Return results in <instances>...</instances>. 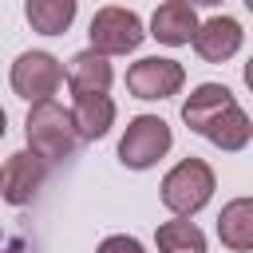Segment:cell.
<instances>
[{
    "label": "cell",
    "instance_id": "d6986e66",
    "mask_svg": "<svg viewBox=\"0 0 253 253\" xmlns=\"http://www.w3.org/2000/svg\"><path fill=\"white\" fill-rule=\"evenodd\" d=\"M4 253H20V249H4Z\"/></svg>",
    "mask_w": 253,
    "mask_h": 253
},
{
    "label": "cell",
    "instance_id": "8992f818",
    "mask_svg": "<svg viewBox=\"0 0 253 253\" xmlns=\"http://www.w3.org/2000/svg\"><path fill=\"white\" fill-rule=\"evenodd\" d=\"M63 83V67L55 55L47 51H24L16 63H12V91L28 103H40V99H51L55 87Z\"/></svg>",
    "mask_w": 253,
    "mask_h": 253
},
{
    "label": "cell",
    "instance_id": "9c48e42d",
    "mask_svg": "<svg viewBox=\"0 0 253 253\" xmlns=\"http://www.w3.org/2000/svg\"><path fill=\"white\" fill-rule=\"evenodd\" d=\"M190 43H194V51L206 63H225L241 47V24L233 16H213V20H206V24L194 28Z\"/></svg>",
    "mask_w": 253,
    "mask_h": 253
},
{
    "label": "cell",
    "instance_id": "2e32d148",
    "mask_svg": "<svg viewBox=\"0 0 253 253\" xmlns=\"http://www.w3.org/2000/svg\"><path fill=\"white\" fill-rule=\"evenodd\" d=\"M99 253H142V245L134 237H126V233H115V237H107L99 245Z\"/></svg>",
    "mask_w": 253,
    "mask_h": 253
},
{
    "label": "cell",
    "instance_id": "e0dca14e",
    "mask_svg": "<svg viewBox=\"0 0 253 253\" xmlns=\"http://www.w3.org/2000/svg\"><path fill=\"white\" fill-rule=\"evenodd\" d=\"M4 130H8V115H4V107H0V138H4Z\"/></svg>",
    "mask_w": 253,
    "mask_h": 253
},
{
    "label": "cell",
    "instance_id": "5bb4252c",
    "mask_svg": "<svg viewBox=\"0 0 253 253\" xmlns=\"http://www.w3.org/2000/svg\"><path fill=\"white\" fill-rule=\"evenodd\" d=\"M79 0H24V16L40 36H63L75 20Z\"/></svg>",
    "mask_w": 253,
    "mask_h": 253
},
{
    "label": "cell",
    "instance_id": "52a82bcc",
    "mask_svg": "<svg viewBox=\"0 0 253 253\" xmlns=\"http://www.w3.org/2000/svg\"><path fill=\"white\" fill-rule=\"evenodd\" d=\"M186 83V71L178 59H162V55H146L138 63H130L126 71V91L134 99H170L178 95Z\"/></svg>",
    "mask_w": 253,
    "mask_h": 253
},
{
    "label": "cell",
    "instance_id": "4fadbf2b",
    "mask_svg": "<svg viewBox=\"0 0 253 253\" xmlns=\"http://www.w3.org/2000/svg\"><path fill=\"white\" fill-rule=\"evenodd\" d=\"M111 79H115V71H111V63H107V55L95 51V47L71 55V63H67V83H71V91H107Z\"/></svg>",
    "mask_w": 253,
    "mask_h": 253
},
{
    "label": "cell",
    "instance_id": "ac0fdd59",
    "mask_svg": "<svg viewBox=\"0 0 253 253\" xmlns=\"http://www.w3.org/2000/svg\"><path fill=\"white\" fill-rule=\"evenodd\" d=\"M186 4H206L210 8V4H221V0H186Z\"/></svg>",
    "mask_w": 253,
    "mask_h": 253
},
{
    "label": "cell",
    "instance_id": "9a60e30c",
    "mask_svg": "<svg viewBox=\"0 0 253 253\" xmlns=\"http://www.w3.org/2000/svg\"><path fill=\"white\" fill-rule=\"evenodd\" d=\"M154 241H158V253H206V233L186 217L162 221Z\"/></svg>",
    "mask_w": 253,
    "mask_h": 253
},
{
    "label": "cell",
    "instance_id": "5b68a950",
    "mask_svg": "<svg viewBox=\"0 0 253 253\" xmlns=\"http://www.w3.org/2000/svg\"><path fill=\"white\" fill-rule=\"evenodd\" d=\"M91 47L103 51V55H126L142 43V20L126 8H99L91 16Z\"/></svg>",
    "mask_w": 253,
    "mask_h": 253
},
{
    "label": "cell",
    "instance_id": "3957f363",
    "mask_svg": "<svg viewBox=\"0 0 253 253\" xmlns=\"http://www.w3.org/2000/svg\"><path fill=\"white\" fill-rule=\"evenodd\" d=\"M213 194V170L202 158H182L166 178H162V206L174 210L178 217L198 213Z\"/></svg>",
    "mask_w": 253,
    "mask_h": 253
},
{
    "label": "cell",
    "instance_id": "6da1fadb",
    "mask_svg": "<svg viewBox=\"0 0 253 253\" xmlns=\"http://www.w3.org/2000/svg\"><path fill=\"white\" fill-rule=\"evenodd\" d=\"M182 119L194 134L210 138L213 146L221 150H245L249 146V134H253V123L249 115L237 107L233 91L221 87V83H202L190 91V99L182 103Z\"/></svg>",
    "mask_w": 253,
    "mask_h": 253
},
{
    "label": "cell",
    "instance_id": "30bf717a",
    "mask_svg": "<svg viewBox=\"0 0 253 253\" xmlns=\"http://www.w3.org/2000/svg\"><path fill=\"white\" fill-rule=\"evenodd\" d=\"M71 123L79 138H103L115 123V103L107 91H75V107H71Z\"/></svg>",
    "mask_w": 253,
    "mask_h": 253
},
{
    "label": "cell",
    "instance_id": "8fae6325",
    "mask_svg": "<svg viewBox=\"0 0 253 253\" xmlns=\"http://www.w3.org/2000/svg\"><path fill=\"white\" fill-rule=\"evenodd\" d=\"M194 28H198V16H194V4H186V0H166V4H158L154 20H150V36H154L158 43H170V47L190 43Z\"/></svg>",
    "mask_w": 253,
    "mask_h": 253
},
{
    "label": "cell",
    "instance_id": "ba28073f",
    "mask_svg": "<svg viewBox=\"0 0 253 253\" xmlns=\"http://www.w3.org/2000/svg\"><path fill=\"white\" fill-rule=\"evenodd\" d=\"M40 186H43V158L32 154V150L8 154V162L0 170V198L12 202V206H28Z\"/></svg>",
    "mask_w": 253,
    "mask_h": 253
},
{
    "label": "cell",
    "instance_id": "277c9868",
    "mask_svg": "<svg viewBox=\"0 0 253 253\" xmlns=\"http://www.w3.org/2000/svg\"><path fill=\"white\" fill-rule=\"evenodd\" d=\"M170 126H166V119H158V115H138V119H130L126 123V134H123V142H119V162L123 166H130V170H146V166H154L166 150H170Z\"/></svg>",
    "mask_w": 253,
    "mask_h": 253
},
{
    "label": "cell",
    "instance_id": "7c38bea8",
    "mask_svg": "<svg viewBox=\"0 0 253 253\" xmlns=\"http://www.w3.org/2000/svg\"><path fill=\"white\" fill-rule=\"evenodd\" d=\"M217 237H221V245H229V249H237V253L253 249V198H233V202L221 210V217H217Z\"/></svg>",
    "mask_w": 253,
    "mask_h": 253
},
{
    "label": "cell",
    "instance_id": "7a4b0ae2",
    "mask_svg": "<svg viewBox=\"0 0 253 253\" xmlns=\"http://www.w3.org/2000/svg\"><path fill=\"white\" fill-rule=\"evenodd\" d=\"M24 134H28L32 154H40L43 162H63V158H71V150H75V142H79L75 123H71V111H63L55 99L32 103L28 123H24Z\"/></svg>",
    "mask_w": 253,
    "mask_h": 253
}]
</instances>
